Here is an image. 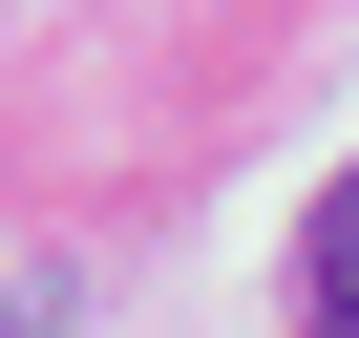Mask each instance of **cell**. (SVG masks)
Listing matches in <instances>:
<instances>
[{
  "label": "cell",
  "mask_w": 359,
  "mask_h": 338,
  "mask_svg": "<svg viewBox=\"0 0 359 338\" xmlns=\"http://www.w3.org/2000/svg\"><path fill=\"white\" fill-rule=\"evenodd\" d=\"M0 338H64V296H0Z\"/></svg>",
  "instance_id": "7a4b0ae2"
},
{
  "label": "cell",
  "mask_w": 359,
  "mask_h": 338,
  "mask_svg": "<svg viewBox=\"0 0 359 338\" xmlns=\"http://www.w3.org/2000/svg\"><path fill=\"white\" fill-rule=\"evenodd\" d=\"M296 338H359V169L296 212Z\"/></svg>",
  "instance_id": "6da1fadb"
}]
</instances>
